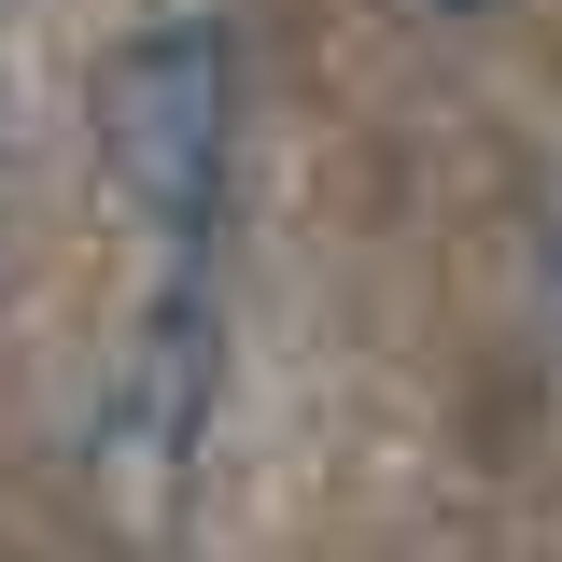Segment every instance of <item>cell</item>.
I'll return each instance as SVG.
<instances>
[{
    "label": "cell",
    "mask_w": 562,
    "mask_h": 562,
    "mask_svg": "<svg viewBox=\"0 0 562 562\" xmlns=\"http://www.w3.org/2000/svg\"><path fill=\"white\" fill-rule=\"evenodd\" d=\"M436 14H492V0H436Z\"/></svg>",
    "instance_id": "3957f363"
},
{
    "label": "cell",
    "mask_w": 562,
    "mask_h": 562,
    "mask_svg": "<svg viewBox=\"0 0 562 562\" xmlns=\"http://www.w3.org/2000/svg\"><path fill=\"white\" fill-rule=\"evenodd\" d=\"M211 394H225V310H211L198 268H169V295L140 310L127 366H113V394H99V422H85L99 492L155 520V506L183 492V464H198V436H211Z\"/></svg>",
    "instance_id": "7a4b0ae2"
},
{
    "label": "cell",
    "mask_w": 562,
    "mask_h": 562,
    "mask_svg": "<svg viewBox=\"0 0 562 562\" xmlns=\"http://www.w3.org/2000/svg\"><path fill=\"white\" fill-rule=\"evenodd\" d=\"M99 155L127 211L169 239V268H198L225 225V155H239V57L225 14H155L127 57L99 70Z\"/></svg>",
    "instance_id": "6da1fadb"
}]
</instances>
